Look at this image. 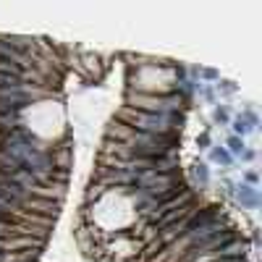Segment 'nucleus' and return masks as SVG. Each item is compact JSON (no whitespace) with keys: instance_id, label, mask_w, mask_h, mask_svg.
Listing matches in <instances>:
<instances>
[{"instance_id":"obj_1","label":"nucleus","mask_w":262,"mask_h":262,"mask_svg":"<svg viewBox=\"0 0 262 262\" xmlns=\"http://www.w3.org/2000/svg\"><path fill=\"white\" fill-rule=\"evenodd\" d=\"M116 118H121L126 126L142 134H178L183 126V113H142L123 107Z\"/></svg>"},{"instance_id":"obj_2","label":"nucleus","mask_w":262,"mask_h":262,"mask_svg":"<svg viewBox=\"0 0 262 262\" xmlns=\"http://www.w3.org/2000/svg\"><path fill=\"white\" fill-rule=\"evenodd\" d=\"M123 107H131V110H142V113H181V107L189 100L181 95L178 89L173 92H136V89H126L123 95Z\"/></svg>"},{"instance_id":"obj_3","label":"nucleus","mask_w":262,"mask_h":262,"mask_svg":"<svg viewBox=\"0 0 262 262\" xmlns=\"http://www.w3.org/2000/svg\"><path fill=\"white\" fill-rule=\"evenodd\" d=\"M45 97V89L37 87H24V89H11V92H0V113H21L26 110L32 102Z\"/></svg>"},{"instance_id":"obj_4","label":"nucleus","mask_w":262,"mask_h":262,"mask_svg":"<svg viewBox=\"0 0 262 262\" xmlns=\"http://www.w3.org/2000/svg\"><path fill=\"white\" fill-rule=\"evenodd\" d=\"M234 189H236V199H239L241 210L259 207V194H257L254 186H249V183H239V186H234Z\"/></svg>"},{"instance_id":"obj_5","label":"nucleus","mask_w":262,"mask_h":262,"mask_svg":"<svg viewBox=\"0 0 262 262\" xmlns=\"http://www.w3.org/2000/svg\"><path fill=\"white\" fill-rule=\"evenodd\" d=\"M32 87L26 82V76H16V73H3L0 71V92H11V89H24Z\"/></svg>"},{"instance_id":"obj_6","label":"nucleus","mask_w":262,"mask_h":262,"mask_svg":"<svg viewBox=\"0 0 262 262\" xmlns=\"http://www.w3.org/2000/svg\"><path fill=\"white\" fill-rule=\"evenodd\" d=\"M192 176H194L199 189H207V183H210V168L205 163H194L192 165Z\"/></svg>"},{"instance_id":"obj_7","label":"nucleus","mask_w":262,"mask_h":262,"mask_svg":"<svg viewBox=\"0 0 262 262\" xmlns=\"http://www.w3.org/2000/svg\"><path fill=\"white\" fill-rule=\"evenodd\" d=\"M21 126V113H0V136Z\"/></svg>"},{"instance_id":"obj_8","label":"nucleus","mask_w":262,"mask_h":262,"mask_svg":"<svg viewBox=\"0 0 262 262\" xmlns=\"http://www.w3.org/2000/svg\"><path fill=\"white\" fill-rule=\"evenodd\" d=\"M210 160L218 163L223 168H231V163H234V155L226 149V147H210Z\"/></svg>"},{"instance_id":"obj_9","label":"nucleus","mask_w":262,"mask_h":262,"mask_svg":"<svg viewBox=\"0 0 262 262\" xmlns=\"http://www.w3.org/2000/svg\"><path fill=\"white\" fill-rule=\"evenodd\" d=\"M231 126H234V136H239V139H244V136H249L254 129L246 123L241 116H236V118H231Z\"/></svg>"},{"instance_id":"obj_10","label":"nucleus","mask_w":262,"mask_h":262,"mask_svg":"<svg viewBox=\"0 0 262 262\" xmlns=\"http://www.w3.org/2000/svg\"><path fill=\"white\" fill-rule=\"evenodd\" d=\"M226 149L231 152V155H241V152L246 149V144H244V139H239V136L231 134L228 139H226Z\"/></svg>"},{"instance_id":"obj_11","label":"nucleus","mask_w":262,"mask_h":262,"mask_svg":"<svg viewBox=\"0 0 262 262\" xmlns=\"http://www.w3.org/2000/svg\"><path fill=\"white\" fill-rule=\"evenodd\" d=\"M212 121H215V123H220V126H228V123H231V113H228V107H226V105H215V110H212Z\"/></svg>"},{"instance_id":"obj_12","label":"nucleus","mask_w":262,"mask_h":262,"mask_svg":"<svg viewBox=\"0 0 262 262\" xmlns=\"http://www.w3.org/2000/svg\"><path fill=\"white\" fill-rule=\"evenodd\" d=\"M0 223H6V226H16V223H21V218H19L16 212H11L8 207L0 205Z\"/></svg>"},{"instance_id":"obj_13","label":"nucleus","mask_w":262,"mask_h":262,"mask_svg":"<svg viewBox=\"0 0 262 262\" xmlns=\"http://www.w3.org/2000/svg\"><path fill=\"white\" fill-rule=\"evenodd\" d=\"M197 76L205 79V82H220V73L215 68H197Z\"/></svg>"},{"instance_id":"obj_14","label":"nucleus","mask_w":262,"mask_h":262,"mask_svg":"<svg viewBox=\"0 0 262 262\" xmlns=\"http://www.w3.org/2000/svg\"><path fill=\"white\" fill-rule=\"evenodd\" d=\"M241 118H244L246 123H249V126H252V129H257V126H259V118H257V113L252 110V107H246V110L241 113Z\"/></svg>"},{"instance_id":"obj_15","label":"nucleus","mask_w":262,"mask_h":262,"mask_svg":"<svg viewBox=\"0 0 262 262\" xmlns=\"http://www.w3.org/2000/svg\"><path fill=\"white\" fill-rule=\"evenodd\" d=\"M197 147H199V149H210V147H212V136H210V131H202V134L197 136Z\"/></svg>"},{"instance_id":"obj_16","label":"nucleus","mask_w":262,"mask_h":262,"mask_svg":"<svg viewBox=\"0 0 262 262\" xmlns=\"http://www.w3.org/2000/svg\"><path fill=\"white\" fill-rule=\"evenodd\" d=\"M218 92H220V95H234L236 84L234 82H218Z\"/></svg>"},{"instance_id":"obj_17","label":"nucleus","mask_w":262,"mask_h":262,"mask_svg":"<svg viewBox=\"0 0 262 262\" xmlns=\"http://www.w3.org/2000/svg\"><path fill=\"white\" fill-rule=\"evenodd\" d=\"M16 226H19V223H16ZM16 226H6V223H0V239L16 236Z\"/></svg>"},{"instance_id":"obj_18","label":"nucleus","mask_w":262,"mask_h":262,"mask_svg":"<svg viewBox=\"0 0 262 262\" xmlns=\"http://www.w3.org/2000/svg\"><path fill=\"white\" fill-rule=\"evenodd\" d=\"M244 183H249V186H257V183H259V176H257L254 171H246V173H244Z\"/></svg>"},{"instance_id":"obj_19","label":"nucleus","mask_w":262,"mask_h":262,"mask_svg":"<svg viewBox=\"0 0 262 262\" xmlns=\"http://www.w3.org/2000/svg\"><path fill=\"white\" fill-rule=\"evenodd\" d=\"M239 158H241L244 163H252V160L257 158V152H254V149H244V152H241V155H239Z\"/></svg>"},{"instance_id":"obj_20","label":"nucleus","mask_w":262,"mask_h":262,"mask_svg":"<svg viewBox=\"0 0 262 262\" xmlns=\"http://www.w3.org/2000/svg\"><path fill=\"white\" fill-rule=\"evenodd\" d=\"M0 249H3V239H0Z\"/></svg>"}]
</instances>
